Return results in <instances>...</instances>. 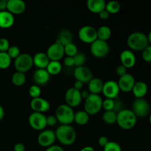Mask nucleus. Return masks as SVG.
Masks as SVG:
<instances>
[{"label":"nucleus","mask_w":151,"mask_h":151,"mask_svg":"<svg viewBox=\"0 0 151 151\" xmlns=\"http://www.w3.org/2000/svg\"><path fill=\"white\" fill-rule=\"evenodd\" d=\"M102 119L108 125H114L116 122V113L114 111H108L103 114Z\"/></svg>","instance_id":"obj_31"},{"label":"nucleus","mask_w":151,"mask_h":151,"mask_svg":"<svg viewBox=\"0 0 151 151\" xmlns=\"http://www.w3.org/2000/svg\"><path fill=\"white\" fill-rule=\"evenodd\" d=\"M12 59L7 55V52H0V69H7L11 64Z\"/></svg>","instance_id":"obj_33"},{"label":"nucleus","mask_w":151,"mask_h":151,"mask_svg":"<svg viewBox=\"0 0 151 151\" xmlns=\"http://www.w3.org/2000/svg\"><path fill=\"white\" fill-rule=\"evenodd\" d=\"M11 81L13 85L16 86H22L26 83V75L24 73L16 71L12 75Z\"/></svg>","instance_id":"obj_30"},{"label":"nucleus","mask_w":151,"mask_h":151,"mask_svg":"<svg viewBox=\"0 0 151 151\" xmlns=\"http://www.w3.org/2000/svg\"><path fill=\"white\" fill-rule=\"evenodd\" d=\"M58 43L64 47L66 44L72 42V34L68 29H63L60 33L58 34L57 41Z\"/></svg>","instance_id":"obj_28"},{"label":"nucleus","mask_w":151,"mask_h":151,"mask_svg":"<svg viewBox=\"0 0 151 151\" xmlns=\"http://www.w3.org/2000/svg\"><path fill=\"white\" fill-rule=\"evenodd\" d=\"M34 82L38 86H44L47 84L50 80V75L46 69H38L33 73Z\"/></svg>","instance_id":"obj_20"},{"label":"nucleus","mask_w":151,"mask_h":151,"mask_svg":"<svg viewBox=\"0 0 151 151\" xmlns=\"http://www.w3.org/2000/svg\"><path fill=\"white\" fill-rule=\"evenodd\" d=\"M83 83L78 81H75L74 83L73 88H75V89L78 90V91H81L83 89Z\"/></svg>","instance_id":"obj_50"},{"label":"nucleus","mask_w":151,"mask_h":151,"mask_svg":"<svg viewBox=\"0 0 151 151\" xmlns=\"http://www.w3.org/2000/svg\"><path fill=\"white\" fill-rule=\"evenodd\" d=\"M121 5L119 1H110L106 3V10L109 12V14H116L120 10Z\"/></svg>","instance_id":"obj_32"},{"label":"nucleus","mask_w":151,"mask_h":151,"mask_svg":"<svg viewBox=\"0 0 151 151\" xmlns=\"http://www.w3.org/2000/svg\"><path fill=\"white\" fill-rule=\"evenodd\" d=\"M75 114L73 108L66 104H61L56 109L55 116L61 125H71L74 122Z\"/></svg>","instance_id":"obj_4"},{"label":"nucleus","mask_w":151,"mask_h":151,"mask_svg":"<svg viewBox=\"0 0 151 151\" xmlns=\"http://www.w3.org/2000/svg\"><path fill=\"white\" fill-rule=\"evenodd\" d=\"M46 69L50 75H58L62 70V64L60 61L50 60Z\"/></svg>","instance_id":"obj_29"},{"label":"nucleus","mask_w":151,"mask_h":151,"mask_svg":"<svg viewBox=\"0 0 151 151\" xmlns=\"http://www.w3.org/2000/svg\"><path fill=\"white\" fill-rule=\"evenodd\" d=\"M64 52L66 56L74 57L78 52V49L77 46L73 42L69 43L64 46Z\"/></svg>","instance_id":"obj_34"},{"label":"nucleus","mask_w":151,"mask_h":151,"mask_svg":"<svg viewBox=\"0 0 151 151\" xmlns=\"http://www.w3.org/2000/svg\"><path fill=\"white\" fill-rule=\"evenodd\" d=\"M28 123L32 129L41 131L47 126V116L43 113L32 112L28 117Z\"/></svg>","instance_id":"obj_9"},{"label":"nucleus","mask_w":151,"mask_h":151,"mask_svg":"<svg viewBox=\"0 0 151 151\" xmlns=\"http://www.w3.org/2000/svg\"><path fill=\"white\" fill-rule=\"evenodd\" d=\"M111 29L109 27L103 25L97 29V39L107 41L111 36Z\"/></svg>","instance_id":"obj_26"},{"label":"nucleus","mask_w":151,"mask_h":151,"mask_svg":"<svg viewBox=\"0 0 151 151\" xmlns=\"http://www.w3.org/2000/svg\"><path fill=\"white\" fill-rule=\"evenodd\" d=\"M29 105L34 112H38V113L44 114V112L48 111L50 109V102L41 97L32 99Z\"/></svg>","instance_id":"obj_17"},{"label":"nucleus","mask_w":151,"mask_h":151,"mask_svg":"<svg viewBox=\"0 0 151 151\" xmlns=\"http://www.w3.org/2000/svg\"><path fill=\"white\" fill-rule=\"evenodd\" d=\"M26 10V4L22 0H7V10L14 15H20Z\"/></svg>","instance_id":"obj_19"},{"label":"nucleus","mask_w":151,"mask_h":151,"mask_svg":"<svg viewBox=\"0 0 151 151\" xmlns=\"http://www.w3.org/2000/svg\"><path fill=\"white\" fill-rule=\"evenodd\" d=\"M15 18L12 13L7 10L0 11V28L7 29L14 24Z\"/></svg>","instance_id":"obj_22"},{"label":"nucleus","mask_w":151,"mask_h":151,"mask_svg":"<svg viewBox=\"0 0 151 151\" xmlns=\"http://www.w3.org/2000/svg\"><path fill=\"white\" fill-rule=\"evenodd\" d=\"M78 38L85 44H92L97 39V29L90 25H85L78 30Z\"/></svg>","instance_id":"obj_8"},{"label":"nucleus","mask_w":151,"mask_h":151,"mask_svg":"<svg viewBox=\"0 0 151 151\" xmlns=\"http://www.w3.org/2000/svg\"><path fill=\"white\" fill-rule=\"evenodd\" d=\"M47 55L50 60L60 61L64 56V47L58 41L52 44L47 50Z\"/></svg>","instance_id":"obj_13"},{"label":"nucleus","mask_w":151,"mask_h":151,"mask_svg":"<svg viewBox=\"0 0 151 151\" xmlns=\"http://www.w3.org/2000/svg\"><path fill=\"white\" fill-rule=\"evenodd\" d=\"M98 15L100 19H103V20H107L109 18V16H110V14L109 13V12L106 11V9L104 10H103L102 12H100Z\"/></svg>","instance_id":"obj_49"},{"label":"nucleus","mask_w":151,"mask_h":151,"mask_svg":"<svg viewBox=\"0 0 151 151\" xmlns=\"http://www.w3.org/2000/svg\"><path fill=\"white\" fill-rule=\"evenodd\" d=\"M137 117L132 110L122 109L116 114V123L123 130H131L137 124Z\"/></svg>","instance_id":"obj_2"},{"label":"nucleus","mask_w":151,"mask_h":151,"mask_svg":"<svg viewBox=\"0 0 151 151\" xmlns=\"http://www.w3.org/2000/svg\"><path fill=\"white\" fill-rule=\"evenodd\" d=\"M56 139L63 145H72L77 139V132L71 125H60L55 131Z\"/></svg>","instance_id":"obj_1"},{"label":"nucleus","mask_w":151,"mask_h":151,"mask_svg":"<svg viewBox=\"0 0 151 151\" xmlns=\"http://www.w3.org/2000/svg\"><path fill=\"white\" fill-rule=\"evenodd\" d=\"M7 0H0V11L7 10Z\"/></svg>","instance_id":"obj_51"},{"label":"nucleus","mask_w":151,"mask_h":151,"mask_svg":"<svg viewBox=\"0 0 151 151\" xmlns=\"http://www.w3.org/2000/svg\"><path fill=\"white\" fill-rule=\"evenodd\" d=\"M58 119L55 115H50L47 116V125L48 126H54L57 124Z\"/></svg>","instance_id":"obj_43"},{"label":"nucleus","mask_w":151,"mask_h":151,"mask_svg":"<svg viewBox=\"0 0 151 151\" xmlns=\"http://www.w3.org/2000/svg\"><path fill=\"white\" fill-rule=\"evenodd\" d=\"M127 69H128L125 68L124 66H122V65H119V66H118L116 69V75L119 77H122L123 76V75H126V74L128 73V72H127Z\"/></svg>","instance_id":"obj_44"},{"label":"nucleus","mask_w":151,"mask_h":151,"mask_svg":"<svg viewBox=\"0 0 151 151\" xmlns=\"http://www.w3.org/2000/svg\"><path fill=\"white\" fill-rule=\"evenodd\" d=\"M131 91L137 99L144 98L148 91V86L144 81H136Z\"/></svg>","instance_id":"obj_23"},{"label":"nucleus","mask_w":151,"mask_h":151,"mask_svg":"<svg viewBox=\"0 0 151 151\" xmlns=\"http://www.w3.org/2000/svg\"><path fill=\"white\" fill-rule=\"evenodd\" d=\"M33 66L32 56L28 53H21L14 60V67L17 72L26 73Z\"/></svg>","instance_id":"obj_6"},{"label":"nucleus","mask_w":151,"mask_h":151,"mask_svg":"<svg viewBox=\"0 0 151 151\" xmlns=\"http://www.w3.org/2000/svg\"><path fill=\"white\" fill-rule=\"evenodd\" d=\"M104 82L98 78H93L88 83V88L90 94H99L102 92Z\"/></svg>","instance_id":"obj_25"},{"label":"nucleus","mask_w":151,"mask_h":151,"mask_svg":"<svg viewBox=\"0 0 151 151\" xmlns=\"http://www.w3.org/2000/svg\"><path fill=\"white\" fill-rule=\"evenodd\" d=\"M149 121H150V122L151 124V114H150V116H149Z\"/></svg>","instance_id":"obj_56"},{"label":"nucleus","mask_w":151,"mask_h":151,"mask_svg":"<svg viewBox=\"0 0 151 151\" xmlns=\"http://www.w3.org/2000/svg\"><path fill=\"white\" fill-rule=\"evenodd\" d=\"M122 100L119 98V97H116L114 99V111L116 112V114L118 112L120 111L121 110H122Z\"/></svg>","instance_id":"obj_42"},{"label":"nucleus","mask_w":151,"mask_h":151,"mask_svg":"<svg viewBox=\"0 0 151 151\" xmlns=\"http://www.w3.org/2000/svg\"><path fill=\"white\" fill-rule=\"evenodd\" d=\"M13 150L14 151H25L24 145L21 142L16 143L13 147Z\"/></svg>","instance_id":"obj_48"},{"label":"nucleus","mask_w":151,"mask_h":151,"mask_svg":"<svg viewBox=\"0 0 151 151\" xmlns=\"http://www.w3.org/2000/svg\"><path fill=\"white\" fill-rule=\"evenodd\" d=\"M135 83L136 80L134 75L127 73L123 76L119 77L117 83L120 91H123V92H130L132 91Z\"/></svg>","instance_id":"obj_16"},{"label":"nucleus","mask_w":151,"mask_h":151,"mask_svg":"<svg viewBox=\"0 0 151 151\" xmlns=\"http://www.w3.org/2000/svg\"><path fill=\"white\" fill-rule=\"evenodd\" d=\"M32 60L33 65H35L38 69H46L50 61L47 53L44 52L35 53V55L32 57Z\"/></svg>","instance_id":"obj_21"},{"label":"nucleus","mask_w":151,"mask_h":151,"mask_svg":"<svg viewBox=\"0 0 151 151\" xmlns=\"http://www.w3.org/2000/svg\"><path fill=\"white\" fill-rule=\"evenodd\" d=\"M63 63L67 67H72L74 66V58L73 57H69V56H66L64 58V60H63Z\"/></svg>","instance_id":"obj_46"},{"label":"nucleus","mask_w":151,"mask_h":151,"mask_svg":"<svg viewBox=\"0 0 151 151\" xmlns=\"http://www.w3.org/2000/svg\"><path fill=\"white\" fill-rule=\"evenodd\" d=\"M119 58H120L121 65L124 66L127 69L134 67L137 62L135 54L131 50H123L120 53Z\"/></svg>","instance_id":"obj_18"},{"label":"nucleus","mask_w":151,"mask_h":151,"mask_svg":"<svg viewBox=\"0 0 151 151\" xmlns=\"http://www.w3.org/2000/svg\"><path fill=\"white\" fill-rule=\"evenodd\" d=\"M142 59L147 63H151V46H147L142 51Z\"/></svg>","instance_id":"obj_40"},{"label":"nucleus","mask_w":151,"mask_h":151,"mask_svg":"<svg viewBox=\"0 0 151 151\" xmlns=\"http://www.w3.org/2000/svg\"><path fill=\"white\" fill-rule=\"evenodd\" d=\"M103 151H122L120 145L114 141H109V142L103 147Z\"/></svg>","instance_id":"obj_37"},{"label":"nucleus","mask_w":151,"mask_h":151,"mask_svg":"<svg viewBox=\"0 0 151 151\" xmlns=\"http://www.w3.org/2000/svg\"><path fill=\"white\" fill-rule=\"evenodd\" d=\"M110 47L107 41L97 39L90 46V52L91 55L95 58H102L109 54Z\"/></svg>","instance_id":"obj_7"},{"label":"nucleus","mask_w":151,"mask_h":151,"mask_svg":"<svg viewBox=\"0 0 151 151\" xmlns=\"http://www.w3.org/2000/svg\"><path fill=\"white\" fill-rule=\"evenodd\" d=\"M55 140L56 136L55 131L48 129H44L41 131L37 137L38 144L41 147H46V148L53 145Z\"/></svg>","instance_id":"obj_11"},{"label":"nucleus","mask_w":151,"mask_h":151,"mask_svg":"<svg viewBox=\"0 0 151 151\" xmlns=\"http://www.w3.org/2000/svg\"><path fill=\"white\" fill-rule=\"evenodd\" d=\"M119 91H120V89H119V87L116 81L110 80V81L105 82L103 84L102 93L106 98H116L118 97Z\"/></svg>","instance_id":"obj_14"},{"label":"nucleus","mask_w":151,"mask_h":151,"mask_svg":"<svg viewBox=\"0 0 151 151\" xmlns=\"http://www.w3.org/2000/svg\"><path fill=\"white\" fill-rule=\"evenodd\" d=\"M150 101H151V97H150Z\"/></svg>","instance_id":"obj_57"},{"label":"nucleus","mask_w":151,"mask_h":151,"mask_svg":"<svg viewBox=\"0 0 151 151\" xmlns=\"http://www.w3.org/2000/svg\"><path fill=\"white\" fill-rule=\"evenodd\" d=\"M74 77L76 81L83 83H88L93 78V74L91 69L86 66L75 67L74 70Z\"/></svg>","instance_id":"obj_15"},{"label":"nucleus","mask_w":151,"mask_h":151,"mask_svg":"<svg viewBox=\"0 0 151 151\" xmlns=\"http://www.w3.org/2000/svg\"><path fill=\"white\" fill-rule=\"evenodd\" d=\"M7 55L10 57L11 59H16V58L19 57L21 54L20 49L17 47V46H10L9 47L8 50L7 51Z\"/></svg>","instance_id":"obj_38"},{"label":"nucleus","mask_w":151,"mask_h":151,"mask_svg":"<svg viewBox=\"0 0 151 151\" xmlns=\"http://www.w3.org/2000/svg\"><path fill=\"white\" fill-rule=\"evenodd\" d=\"M127 44L128 47L134 51H142L148 46V40L147 35L142 32H134L128 35L127 38Z\"/></svg>","instance_id":"obj_3"},{"label":"nucleus","mask_w":151,"mask_h":151,"mask_svg":"<svg viewBox=\"0 0 151 151\" xmlns=\"http://www.w3.org/2000/svg\"><path fill=\"white\" fill-rule=\"evenodd\" d=\"M10 47V42L5 38H0V52H7L9 47Z\"/></svg>","instance_id":"obj_41"},{"label":"nucleus","mask_w":151,"mask_h":151,"mask_svg":"<svg viewBox=\"0 0 151 151\" xmlns=\"http://www.w3.org/2000/svg\"><path fill=\"white\" fill-rule=\"evenodd\" d=\"M114 99L106 98L103 101L102 109H104L105 111H114Z\"/></svg>","instance_id":"obj_39"},{"label":"nucleus","mask_w":151,"mask_h":151,"mask_svg":"<svg viewBox=\"0 0 151 151\" xmlns=\"http://www.w3.org/2000/svg\"><path fill=\"white\" fill-rule=\"evenodd\" d=\"M28 93H29V96H30L32 99L40 97L41 94V88L39 86L36 85V84H34V85H32L29 87Z\"/></svg>","instance_id":"obj_36"},{"label":"nucleus","mask_w":151,"mask_h":151,"mask_svg":"<svg viewBox=\"0 0 151 151\" xmlns=\"http://www.w3.org/2000/svg\"><path fill=\"white\" fill-rule=\"evenodd\" d=\"M103 100L99 94H90L84 100V111L88 115H95L102 109Z\"/></svg>","instance_id":"obj_5"},{"label":"nucleus","mask_w":151,"mask_h":151,"mask_svg":"<svg viewBox=\"0 0 151 151\" xmlns=\"http://www.w3.org/2000/svg\"><path fill=\"white\" fill-rule=\"evenodd\" d=\"M74 58V66L75 67H78V66H84L86 63V58L84 53L80 52H78L76 55L73 57Z\"/></svg>","instance_id":"obj_35"},{"label":"nucleus","mask_w":151,"mask_h":151,"mask_svg":"<svg viewBox=\"0 0 151 151\" xmlns=\"http://www.w3.org/2000/svg\"><path fill=\"white\" fill-rule=\"evenodd\" d=\"M81 97H82L83 99H86L87 97H88V95L90 94V92L88 91V90H81Z\"/></svg>","instance_id":"obj_52"},{"label":"nucleus","mask_w":151,"mask_h":151,"mask_svg":"<svg viewBox=\"0 0 151 151\" xmlns=\"http://www.w3.org/2000/svg\"><path fill=\"white\" fill-rule=\"evenodd\" d=\"M89 121V115L84 110L78 111L75 114L74 122L78 125H85Z\"/></svg>","instance_id":"obj_27"},{"label":"nucleus","mask_w":151,"mask_h":151,"mask_svg":"<svg viewBox=\"0 0 151 151\" xmlns=\"http://www.w3.org/2000/svg\"><path fill=\"white\" fill-rule=\"evenodd\" d=\"M80 151H95L94 150V147H91V146H85L83 148H81Z\"/></svg>","instance_id":"obj_53"},{"label":"nucleus","mask_w":151,"mask_h":151,"mask_svg":"<svg viewBox=\"0 0 151 151\" xmlns=\"http://www.w3.org/2000/svg\"><path fill=\"white\" fill-rule=\"evenodd\" d=\"M106 2L104 0H88L86 3L87 8L93 13L99 14L106 9Z\"/></svg>","instance_id":"obj_24"},{"label":"nucleus","mask_w":151,"mask_h":151,"mask_svg":"<svg viewBox=\"0 0 151 151\" xmlns=\"http://www.w3.org/2000/svg\"><path fill=\"white\" fill-rule=\"evenodd\" d=\"M45 151H64V150H63V147H60V146L53 145L46 148Z\"/></svg>","instance_id":"obj_47"},{"label":"nucleus","mask_w":151,"mask_h":151,"mask_svg":"<svg viewBox=\"0 0 151 151\" xmlns=\"http://www.w3.org/2000/svg\"><path fill=\"white\" fill-rule=\"evenodd\" d=\"M147 40H148V43L151 44V30L149 32V33L147 35Z\"/></svg>","instance_id":"obj_55"},{"label":"nucleus","mask_w":151,"mask_h":151,"mask_svg":"<svg viewBox=\"0 0 151 151\" xmlns=\"http://www.w3.org/2000/svg\"><path fill=\"white\" fill-rule=\"evenodd\" d=\"M4 109H3L2 106L0 105V120H1V119L4 118Z\"/></svg>","instance_id":"obj_54"},{"label":"nucleus","mask_w":151,"mask_h":151,"mask_svg":"<svg viewBox=\"0 0 151 151\" xmlns=\"http://www.w3.org/2000/svg\"><path fill=\"white\" fill-rule=\"evenodd\" d=\"M65 100H66V104L70 107H78L81 105L83 100L81 91L75 89L73 87L68 88L65 94Z\"/></svg>","instance_id":"obj_12"},{"label":"nucleus","mask_w":151,"mask_h":151,"mask_svg":"<svg viewBox=\"0 0 151 151\" xmlns=\"http://www.w3.org/2000/svg\"><path fill=\"white\" fill-rule=\"evenodd\" d=\"M150 110V104L144 98L136 99L132 104V111L137 117H145L149 114Z\"/></svg>","instance_id":"obj_10"},{"label":"nucleus","mask_w":151,"mask_h":151,"mask_svg":"<svg viewBox=\"0 0 151 151\" xmlns=\"http://www.w3.org/2000/svg\"><path fill=\"white\" fill-rule=\"evenodd\" d=\"M97 142H98L99 145L104 147L109 142V139L107 137H106V136H102V137H99Z\"/></svg>","instance_id":"obj_45"}]
</instances>
